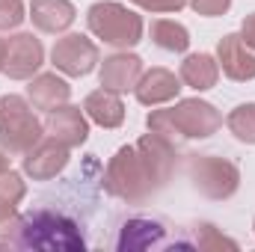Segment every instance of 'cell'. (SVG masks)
Wrapping results in <instances>:
<instances>
[{
    "instance_id": "cell-14",
    "label": "cell",
    "mask_w": 255,
    "mask_h": 252,
    "mask_svg": "<svg viewBox=\"0 0 255 252\" xmlns=\"http://www.w3.org/2000/svg\"><path fill=\"white\" fill-rule=\"evenodd\" d=\"M83 110H86V116H89L95 125H101V127H119L125 122V104H122L119 92H110V89H104V86H101L98 92L86 95Z\"/></svg>"
},
{
    "instance_id": "cell-4",
    "label": "cell",
    "mask_w": 255,
    "mask_h": 252,
    "mask_svg": "<svg viewBox=\"0 0 255 252\" xmlns=\"http://www.w3.org/2000/svg\"><path fill=\"white\" fill-rule=\"evenodd\" d=\"M42 139V122L21 95L0 98V145L9 154H27Z\"/></svg>"
},
{
    "instance_id": "cell-11",
    "label": "cell",
    "mask_w": 255,
    "mask_h": 252,
    "mask_svg": "<svg viewBox=\"0 0 255 252\" xmlns=\"http://www.w3.org/2000/svg\"><path fill=\"white\" fill-rule=\"evenodd\" d=\"M45 130H48L57 142L68 145V148L86 142V136H89V125H86L80 107H68V104H63V107H57V110L48 113Z\"/></svg>"
},
{
    "instance_id": "cell-3",
    "label": "cell",
    "mask_w": 255,
    "mask_h": 252,
    "mask_svg": "<svg viewBox=\"0 0 255 252\" xmlns=\"http://www.w3.org/2000/svg\"><path fill=\"white\" fill-rule=\"evenodd\" d=\"M148 130L151 133H160L166 139L172 136H190V139H205L211 136L217 127L223 125V116L208 104V101H199V98H187V101H178L175 107L169 110H154L148 113Z\"/></svg>"
},
{
    "instance_id": "cell-21",
    "label": "cell",
    "mask_w": 255,
    "mask_h": 252,
    "mask_svg": "<svg viewBox=\"0 0 255 252\" xmlns=\"http://www.w3.org/2000/svg\"><path fill=\"white\" fill-rule=\"evenodd\" d=\"M24 193H27V184L21 181L18 172L12 169L0 172V208H15L24 199Z\"/></svg>"
},
{
    "instance_id": "cell-5",
    "label": "cell",
    "mask_w": 255,
    "mask_h": 252,
    "mask_svg": "<svg viewBox=\"0 0 255 252\" xmlns=\"http://www.w3.org/2000/svg\"><path fill=\"white\" fill-rule=\"evenodd\" d=\"M86 21H89V30L113 48H133L142 39V18L113 0L95 3Z\"/></svg>"
},
{
    "instance_id": "cell-15",
    "label": "cell",
    "mask_w": 255,
    "mask_h": 252,
    "mask_svg": "<svg viewBox=\"0 0 255 252\" xmlns=\"http://www.w3.org/2000/svg\"><path fill=\"white\" fill-rule=\"evenodd\" d=\"M30 18L42 33H63L74 21V6L68 0H33Z\"/></svg>"
},
{
    "instance_id": "cell-26",
    "label": "cell",
    "mask_w": 255,
    "mask_h": 252,
    "mask_svg": "<svg viewBox=\"0 0 255 252\" xmlns=\"http://www.w3.org/2000/svg\"><path fill=\"white\" fill-rule=\"evenodd\" d=\"M133 3L145 12H178V9H184L187 0H133Z\"/></svg>"
},
{
    "instance_id": "cell-27",
    "label": "cell",
    "mask_w": 255,
    "mask_h": 252,
    "mask_svg": "<svg viewBox=\"0 0 255 252\" xmlns=\"http://www.w3.org/2000/svg\"><path fill=\"white\" fill-rule=\"evenodd\" d=\"M241 39H244L250 48H255V12L244 18V27H241Z\"/></svg>"
},
{
    "instance_id": "cell-1",
    "label": "cell",
    "mask_w": 255,
    "mask_h": 252,
    "mask_svg": "<svg viewBox=\"0 0 255 252\" xmlns=\"http://www.w3.org/2000/svg\"><path fill=\"white\" fill-rule=\"evenodd\" d=\"M175 166V148L166 136L148 133L136 145H125L107 163L104 187L125 202H142L166 184Z\"/></svg>"
},
{
    "instance_id": "cell-7",
    "label": "cell",
    "mask_w": 255,
    "mask_h": 252,
    "mask_svg": "<svg viewBox=\"0 0 255 252\" xmlns=\"http://www.w3.org/2000/svg\"><path fill=\"white\" fill-rule=\"evenodd\" d=\"M45 63V48L33 33H15L6 39L3 51V71L12 80H30Z\"/></svg>"
},
{
    "instance_id": "cell-19",
    "label": "cell",
    "mask_w": 255,
    "mask_h": 252,
    "mask_svg": "<svg viewBox=\"0 0 255 252\" xmlns=\"http://www.w3.org/2000/svg\"><path fill=\"white\" fill-rule=\"evenodd\" d=\"M151 39H154L157 48L172 51V54H181V51H187V45H190V33H187V27L178 24V21H169V18H157V21H151Z\"/></svg>"
},
{
    "instance_id": "cell-13",
    "label": "cell",
    "mask_w": 255,
    "mask_h": 252,
    "mask_svg": "<svg viewBox=\"0 0 255 252\" xmlns=\"http://www.w3.org/2000/svg\"><path fill=\"white\" fill-rule=\"evenodd\" d=\"M181 92V83L172 71L166 68H151L139 77L136 83V101L145 104V107H157L163 101H172L175 95Z\"/></svg>"
},
{
    "instance_id": "cell-2",
    "label": "cell",
    "mask_w": 255,
    "mask_h": 252,
    "mask_svg": "<svg viewBox=\"0 0 255 252\" xmlns=\"http://www.w3.org/2000/svg\"><path fill=\"white\" fill-rule=\"evenodd\" d=\"M18 247L45 252H77L86 247L80 229L57 211H33L21 220V232L15 238Z\"/></svg>"
},
{
    "instance_id": "cell-12",
    "label": "cell",
    "mask_w": 255,
    "mask_h": 252,
    "mask_svg": "<svg viewBox=\"0 0 255 252\" xmlns=\"http://www.w3.org/2000/svg\"><path fill=\"white\" fill-rule=\"evenodd\" d=\"M142 77V60L133 57V54H116V57H107L101 65V86L110 89V92H128V89H136Z\"/></svg>"
},
{
    "instance_id": "cell-9",
    "label": "cell",
    "mask_w": 255,
    "mask_h": 252,
    "mask_svg": "<svg viewBox=\"0 0 255 252\" xmlns=\"http://www.w3.org/2000/svg\"><path fill=\"white\" fill-rule=\"evenodd\" d=\"M68 163V145L51 139H39L27 154H24V172L33 181H51L54 175H60Z\"/></svg>"
},
{
    "instance_id": "cell-23",
    "label": "cell",
    "mask_w": 255,
    "mask_h": 252,
    "mask_svg": "<svg viewBox=\"0 0 255 252\" xmlns=\"http://www.w3.org/2000/svg\"><path fill=\"white\" fill-rule=\"evenodd\" d=\"M24 3L21 0H0V30H12L24 21Z\"/></svg>"
},
{
    "instance_id": "cell-20",
    "label": "cell",
    "mask_w": 255,
    "mask_h": 252,
    "mask_svg": "<svg viewBox=\"0 0 255 252\" xmlns=\"http://www.w3.org/2000/svg\"><path fill=\"white\" fill-rule=\"evenodd\" d=\"M229 130L241 139V142H250L255 145V104H241L232 110V116L226 119Z\"/></svg>"
},
{
    "instance_id": "cell-10",
    "label": "cell",
    "mask_w": 255,
    "mask_h": 252,
    "mask_svg": "<svg viewBox=\"0 0 255 252\" xmlns=\"http://www.w3.org/2000/svg\"><path fill=\"white\" fill-rule=\"evenodd\" d=\"M217 57H220V68H223L226 77H232L238 83H247V80L255 77V54L238 33H229V36L220 39Z\"/></svg>"
},
{
    "instance_id": "cell-6",
    "label": "cell",
    "mask_w": 255,
    "mask_h": 252,
    "mask_svg": "<svg viewBox=\"0 0 255 252\" xmlns=\"http://www.w3.org/2000/svg\"><path fill=\"white\" fill-rule=\"evenodd\" d=\"M190 178L193 187L205 193L208 199H229L235 196V190L241 184V172L235 163L223 160V157H193L190 160Z\"/></svg>"
},
{
    "instance_id": "cell-25",
    "label": "cell",
    "mask_w": 255,
    "mask_h": 252,
    "mask_svg": "<svg viewBox=\"0 0 255 252\" xmlns=\"http://www.w3.org/2000/svg\"><path fill=\"white\" fill-rule=\"evenodd\" d=\"M190 6L199 12V15L214 18V15H226L229 6H232V0H190Z\"/></svg>"
},
{
    "instance_id": "cell-16",
    "label": "cell",
    "mask_w": 255,
    "mask_h": 252,
    "mask_svg": "<svg viewBox=\"0 0 255 252\" xmlns=\"http://www.w3.org/2000/svg\"><path fill=\"white\" fill-rule=\"evenodd\" d=\"M68 95H71L68 83H65L63 77H57V74H39L27 86V98L33 101V107H39L45 113L63 107L65 101H68Z\"/></svg>"
},
{
    "instance_id": "cell-22",
    "label": "cell",
    "mask_w": 255,
    "mask_h": 252,
    "mask_svg": "<svg viewBox=\"0 0 255 252\" xmlns=\"http://www.w3.org/2000/svg\"><path fill=\"white\" fill-rule=\"evenodd\" d=\"M21 214L15 208H0V244H15L21 232Z\"/></svg>"
},
{
    "instance_id": "cell-28",
    "label": "cell",
    "mask_w": 255,
    "mask_h": 252,
    "mask_svg": "<svg viewBox=\"0 0 255 252\" xmlns=\"http://www.w3.org/2000/svg\"><path fill=\"white\" fill-rule=\"evenodd\" d=\"M9 169V157H6V151H0V172H6Z\"/></svg>"
},
{
    "instance_id": "cell-18",
    "label": "cell",
    "mask_w": 255,
    "mask_h": 252,
    "mask_svg": "<svg viewBox=\"0 0 255 252\" xmlns=\"http://www.w3.org/2000/svg\"><path fill=\"white\" fill-rule=\"evenodd\" d=\"M217 77H220V63H214L211 54H190L181 63V80L196 92L211 89L217 83Z\"/></svg>"
},
{
    "instance_id": "cell-29",
    "label": "cell",
    "mask_w": 255,
    "mask_h": 252,
    "mask_svg": "<svg viewBox=\"0 0 255 252\" xmlns=\"http://www.w3.org/2000/svg\"><path fill=\"white\" fill-rule=\"evenodd\" d=\"M3 51H6V39H0V71H3Z\"/></svg>"
},
{
    "instance_id": "cell-17",
    "label": "cell",
    "mask_w": 255,
    "mask_h": 252,
    "mask_svg": "<svg viewBox=\"0 0 255 252\" xmlns=\"http://www.w3.org/2000/svg\"><path fill=\"white\" fill-rule=\"evenodd\" d=\"M163 238V226L157 220H145V217H133L122 226V235L116 241V247L122 252H130V250H148L154 244H160Z\"/></svg>"
},
{
    "instance_id": "cell-24",
    "label": "cell",
    "mask_w": 255,
    "mask_h": 252,
    "mask_svg": "<svg viewBox=\"0 0 255 252\" xmlns=\"http://www.w3.org/2000/svg\"><path fill=\"white\" fill-rule=\"evenodd\" d=\"M196 232H199V241H196L199 250H217V247H229V250H235V247H238L235 241L220 238V235L214 232V226H196Z\"/></svg>"
},
{
    "instance_id": "cell-8",
    "label": "cell",
    "mask_w": 255,
    "mask_h": 252,
    "mask_svg": "<svg viewBox=\"0 0 255 252\" xmlns=\"http://www.w3.org/2000/svg\"><path fill=\"white\" fill-rule=\"evenodd\" d=\"M51 60H54V68H60L68 77H83L98 63V48L86 36L68 33L63 39H57V45L51 51Z\"/></svg>"
}]
</instances>
